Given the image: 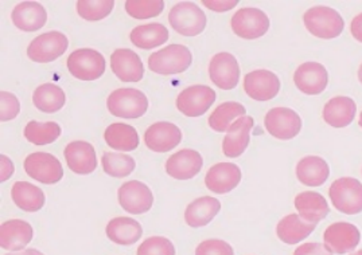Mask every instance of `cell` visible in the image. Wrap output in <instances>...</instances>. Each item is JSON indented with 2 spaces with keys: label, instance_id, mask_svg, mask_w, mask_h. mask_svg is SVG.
Instances as JSON below:
<instances>
[{
  "label": "cell",
  "instance_id": "cell-41",
  "mask_svg": "<svg viewBox=\"0 0 362 255\" xmlns=\"http://www.w3.org/2000/svg\"><path fill=\"white\" fill-rule=\"evenodd\" d=\"M21 112V104L19 99L15 97L14 94L8 92L0 93V120L11 121Z\"/></svg>",
  "mask_w": 362,
  "mask_h": 255
},
{
  "label": "cell",
  "instance_id": "cell-11",
  "mask_svg": "<svg viewBox=\"0 0 362 255\" xmlns=\"http://www.w3.org/2000/svg\"><path fill=\"white\" fill-rule=\"evenodd\" d=\"M265 129L271 136L279 140H291L302 129L299 114L290 108H274L265 114Z\"/></svg>",
  "mask_w": 362,
  "mask_h": 255
},
{
  "label": "cell",
  "instance_id": "cell-4",
  "mask_svg": "<svg viewBox=\"0 0 362 255\" xmlns=\"http://www.w3.org/2000/svg\"><path fill=\"white\" fill-rule=\"evenodd\" d=\"M168 22L183 37H197L206 27V15L194 3L182 1L171 8Z\"/></svg>",
  "mask_w": 362,
  "mask_h": 255
},
{
  "label": "cell",
  "instance_id": "cell-8",
  "mask_svg": "<svg viewBox=\"0 0 362 255\" xmlns=\"http://www.w3.org/2000/svg\"><path fill=\"white\" fill-rule=\"evenodd\" d=\"M69 41L59 31H50L37 37L28 47V56L38 63L53 62L64 56L68 50Z\"/></svg>",
  "mask_w": 362,
  "mask_h": 255
},
{
  "label": "cell",
  "instance_id": "cell-44",
  "mask_svg": "<svg viewBox=\"0 0 362 255\" xmlns=\"http://www.w3.org/2000/svg\"><path fill=\"white\" fill-rule=\"evenodd\" d=\"M204 6H206L211 11H216V13H225V11H229L232 8H235L237 6V0H228V1H214V0H204L202 1Z\"/></svg>",
  "mask_w": 362,
  "mask_h": 255
},
{
  "label": "cell",
  "instance_id": "cell-26",
  "mask_svg": "<svg viewBox=\"0 0 362 255\" xmlns=\"http://www.w3.org/2000/svg\"><path fill=\"white\" fill-rule=\"evenodd\" d=\"M295 209L299 211L302 219L314 225L325 219L330 211L326 199L314 191H306L299 194L295 198Z\"/></svg>",
  "mask_w": 362,
  "mask_h": 255
},
{
  "label": "cell",
  "instance_id": "cell-32",
  "mask_svg": "<svg viewBox=\"0 0 362 255\" xmlns=\"http://www.w3.org/2000/svg\"><path fill=\"white\" fill-rule=\"evenodd\" d=\"M104 140L108 147L122 152H131L139 147V136L136 129L122 123H116L107 128Z\"/></svg>",
  "mask_w": 362,
  "mask_h": 255
},
{
  "label": "cell",
  "instance_id": "cell-49",
  "mask_svg": "<svg viewBox=\"0 0 362 255\" xmlns=\"http://www.w3.org/2000/svg\"><path fill=\"white\" fill-rule=\"evenodd\" d=\"M350 255H362V250H358V251H356V253H353V254Z\"/></svg>",
  "mask_w": 362,
  "mask_h": 255
},
{
  "label": "cell",
  "instance_id": "cell-24",
  "mask_svg": "<svg viewBox=\"0 0 362 255\" xmlns=\"http://www.w3.org/2000/svg\"><path fill=\"white\" fill-rule=\"evenodd\" d=\"M16 29L33 32L42 29L47 22V13L42 4L37 1L19 3L11 14Z\"/></svg>",
  "mask_w": 362,
  "mask_h": 255
},
{
  "label": "cell",
  "instance_id": "cell-6",
  "mask_svg": "<svg viewBox=\"0 0 362 255\" xmlns=\"http://www.w3.org/2000/svg\"><path fill=\"white\" fill-rule=\"evenodd\" d=\"M68 69L77 80L95 81L105 71V59L96 50L80 49L68 58Z\"/></svg>",
  "mask_w": 362,
  "mask_h": 255
},
{
  "label": "cell",
  "instance_id": "cell-3",
  "mask_svg": "<svg viewBox=\"0 0 362 255\" xmlns=\"http://www.w3.org/2000/svg\"><path fill=\"white\" fill-rule=\"evenodd\" d=\"M107 106L108 111L116 117L139 118L148 109V99L138 89H117L110 94Z\"/></svg>",
  "mask_w": 362,
  "mask_h": 255
},
{
  "label": "cell",
  "instance_id": "cell-47",
  "mask_svg": "<svg viewBox=\"0 0 362 255\" xmlns=\"http://www.w3.org/2000/svg\"><path fill=\"white\" fill-rule=\"evenodd\" d=\"M6 255H43L41 251L35 250V249H28L25 251H21V253H14V254H6Z\"/></svg>",
  "mask_w": 362,
  "mask_h": 255
},
{
  "label": "cell",
  "instance_id": "cell-35",
  "mask_svg": "<svg viewBox=\"0 0 362 255\" xmlns=\"http://www.w3.org/2000/svg\"><path fill=\"white\" fill-rule=\"evenodd\" d=\"M247 113L245 108L238 102H223L213 113L210 114L209 125L216 132H228V129L233 124L235 118L244 117Z\"/></svg>",
  "mask_w": 362,
  "mask_h": 255
},
{
  "label": "cell",
  "instance_id": "cell-5",
  "mask_svg": "<svg viewBox=\"0 0 362 255\" xmlns=\"http://www.w3.org/2000/svg\"><path fill=\"white\" fill-rule=\"evenodd\" d=\"M332 203L339 213L356 215L362 211V185L353 178L335 180L329 189Z\"/></svg>",
  "mask_w": 362,
  "mask_h": 255
},
{
  "label": "cell",
  "instance_id": "cell-34",
  "mask_svg": "<svg viewBox=\"0 0 362 255\" xmlns=\"http://www.w3.org/2000/svg\"><path fill=\"white\" fill-rule=\"evenodd\" d=\"M33 102L38 111L43 113H57L66 102L64 90L56 84H43L35 89L33 94Z\"/></svg>",
  "mask_w": 362,
  "mask_h": 255
},
{
  "label": "cell",
  "instance_id": "cell-50",
  "mask_svg": "<svg viewBox=\"0 0 362 255\" xmlns=\"http://www.w3.org/2000/svg\"><path fill=\"white\" fill-rule=\"evenodd\" d=\"M360 127L362 128V112L361 114H360Z\"/></svg>",
  "mask_w": 362,
  "mask_h": 255
},
{
  "label": "cell",
  "instance_id": "cell-31",
  "mask_svg": "<svg viewBox=\"0 0 362 255\" xmlns=\"http://www.w3.org/2000/svg\"><path fill=\"white\" fill-rule=\"evenodd\" d=\"M11 198L16 207L26 213L40 211L46 200L42 189L28 182H16L11 189Z\"/></svg>",
  "mask_w": 362,
  "mask_h": 255
},
{
  "label": "cell",
  "instance_id": "cell-20",
  "mask_svg": "<svg viewBox=\"0 0 362 255\" xmlns=\"http://www.w3.org/2000/svg\"><path fill=\"white\" fill-rule=\"evenodd\" d=\"M202 156L193 149H182L166 161V172L177 180H190L202 170Z\"/></svg>",
  "mask_w": 362,
  "mask_h": 255
},
{
  "label": "cell",
  "instance_id": "cell-9",
  "mask_svg": "<svg viewBox=\"0 0 362 255\" xmlns=\"http://www.w3.org/2000/svg\"><path fill=\"white\" fill-rule=\"evenodd\" d=\"M23 167L31 179L42 185H56L64 178V168L59 160L46 152L28 155Z\"/></svg>",
  "mask_w": 362,
  "mask_h": 255
},
{
  "label": "cell",
  "instance_id": "cell-13",
  "mask_svg": "<svg viewBox=\"0 0 362 255\" xmlns=\"http://www.w3.org/2000/svg\"><path fill=\"white\" fill-rule=\"evenodd\" d=\"M119 203L124 211L134 215L147 213L153 204V195L151 189L138 180L127 182L119 188L117 192Z\"/></svg>",
  "mask_w": 362,
  "mask_h": 255
},
{
  "label": "cell",
  "instance_id": "cell-15",
  "mask_svg": "<svg viewBox=\"0 0 362 255\" xmlns=\"http://www.w3.org/2000/svg\"><path fill=\"white\" fill-rule=\"evenodd\" d=\"M211 82L223 90H232L240 81V66L236 58L229 53H218L209 63Z\"/></svg>",
  "mask_w": 362,
  "mask_h": 255
},
{
  "label": "cell",
  "instance_id": "cell-45",
  "mask_svg": "<svg viewBox=\"0 0 362 255\" xmlns=\"http://www.w3.org/2000/svg\"><path fill=\"white\" fill-rule=\"evenodd\" d=\"M0 160H1V176H0V180H1V182H6V180H8L10 176L13 175L14 166H13L11 160H10L8 157L4 156V155L0 156Z\"/></svg>",
  "mask_w": 362,
  "mask_h": 255
},
{
  "label": "cell",
  "instance_id": "cell-42",
  "mask_svg": "<svg viewBox=\"0 0 362 255\" xmlns=\"http://www.w3.org/2000/svg\"><path fill=\"white\" fill-rule=\"evenodd\" d=\"M195 255H235L229 243L221 240H209L198 244Z\"/></svg>",
  "mask_w": 362,
  "mask_h": 255
},
{
  "label": "cell",
  "instance_id": "cell-16",
  "mask_svg": "<svg viewBox=\"0 0 362 255\" xmlns=\"http://www.w3.org/2000/svg\"><path fill=\"white\" fill-rule=\"evenodd\" d=\"M244 90L255 101H269L278 96L280 81L272 71H251L244 77Z\"/></svg>",
  "mask_w": 362,
  "mask_h": 255
},
{
  "label": "cell",
  "instance_id": "cell-1",
  "mask_svg": "<svg viewBox=\"0 0 362 255\" xmlns=\"http://www.w3.org/2000/svg\"><path fill=\"white\" fill-rule=\"evenodd\" d=\"M305 26L310 34L320 39H334L339 37L345 27V22L334 8L317 6L307 10L303 15Z\"/></svg>",
  "mask_w": 362,
  "mask_h": 255
},
{
  "label": "cell",
  "instance_id": "cell-12",
  "mask_svg": "<svg viewBox=\"0 0 362 255\" xmlns=\"http://www.w3.org/2000/svg\"><path fill=\"white\" fill-rule=\"evenodd\" d=\"M216 101V92L206 85H194L182 90L177 99V108L187 117L206 113Z\"/></svg>",
  "mask_w": 362,
  "mask_h": 255
},
{
  "label": "cell",
  "instance_id": "cell-33",
  "mask_svg": "<svg viewBox=\"0 0 362 255\" xmlns=\"http://www.w3.org/2000/svg\"><path fill=\"white\" fill-rule=\"evenodd\" d=\"M131 42L143 50H153L168 42V30L160 23H148L131 31Z\"/></svg>",
  "mask_w": 362,
  "mask_h": 255
},
{
  "label": "cell",
  "instance_id": "cell-29",
  "mask_svg": "<svg viewBox=\"0 0 362 255\" xmlns=\"http://www.w3.org/2000/svg\"><path fill=\"white\" fill-rule=\"evenodd\" d=\"M315 230L314 223H308L300 215L290 213L284 216L276 227V235L279 240L287 244H296L306 240L307 237Z\"/></svg>",
  "mask_w": 362,
  "mask_h": 255
},
{
  "label": "cell",
  "instance_id": "cell-36",
  "mask_svg": "<svg viewBox=\"0 0 362 255\" xmlns=\"http://www.w3.org/2000/svg\"><path fill=\"white\" fill-rule=\"evenodd\" d=\"M61 127L54 123H38L30 121L25 128V137L34 145H47L58 140L61 136Z\"/></svg>",
  "mask_w": 362,
  "mask_h": 255
},
{
  "label": "cell",
  "instance_id": "cell-39",
  "mask_svg": "<svg viewBox=\"0 0 362 255\" xmlns=\"http://www.w3.org/2000/svg\"><path fill=\"white\" fill-rule=\"evenodd\" d=\"M165 8L162 0H128L126 1L127 14L135 19H150L160 14Z\"/></svg>",
  "mask_w": 362,
  "mask_h": 255
},
{
  "label": "cell",
  "instance_id": "cell-46",
  "mask_svg": "<svg viewBox=\"0 0 362 255\" xmlns=\"http://www.w3.org/2000/svg\"><path fill=\"white\" fill-rule=\"evenodd\" d=\"M350 32L356 41L362 43V13L353 18L350 23Z\"/></svg>",
  "mask_w": 362,
  "mask_h": 255
},
{
  "label": "cell",
  "instance_id": "cell-37",
  "mask_svg": "<svg viewBox=\"0 0 362 255\" xmlns=\"http://www.w3.org/2000/svg\"><path fill=\"white\" fill-rule=\"evenodd\" d=\"M103 170L112 178H127L129 176L136 167L134 157L124 154H113L105 152L101 158Z\"/></svg>",
  "mask_w": 362,
  "mask_h": 255
},
{
  "label": "cell",
  "instance_id": "cell-40",
  "mask_svg": "<svg viewBox=\"0 0 362 255\" xmlns=\"http://www.w3.org/2000/svg\"><path fill=\"white\" fill-rule=\"evenodd\" d=\"M136 254L175 255V247L173 242L165 237H151L140 244Z\"/></svg>",
  "mask_w": 362,
  "mask_h": 255
},
{
  "label": "cell",
  "instance_id": "cell-27",
  "mask_svg": "<svg viewBox=\"0 0 362 255\" xmlns=\"http://www.w3.org/2000/svg\"><path fill=\"white\" fill-rule=\"evenodd\" d=\"M221 211L220 200L210 197L195 199L185 211V220L190 227L206 226L214 219V216Z\"/></svg>",
  "mask_w": 362,
  "mask_h": 255
},
{
  "label": "cell",
  "instance_id": "cell-43",
  "mask_svg": "<svg viewBox=\"0 0 362 255\" xmlns=\"http://www.w3.org/2000/svg\"><path fill=\"white\" fill-rule=\"evenodd\" d=\"M293 255H333L330 251L326 250L325 244L317 243V242H308L299 246Z\"/></svg>",
  "mask_w": 362,
  "mask_h": 255
},
{
  "label": "cell",
  "instance_id": "cell-28",
  "mask_svg": "<svg viewBox=\"0 0 362 255\" xmlns=\"http://www.w3.org/2000/svg\"><path fill=\"white\" fill-rule=\"evenodd\" d=\"M329 164L318 156L303 157L296 166V178L307 187H320L329 179Z\"/></svg>",
  "mask_w": 362,
  "mask_h": 255
},
{
  "label": "cell",
  "instance_id": "cell-30",
  "mask_svg": "<svg viewBox=\"0 0 362 255\" xmlns=\"http://www.w3.org/2000/svg\"><path fill=\"white\" fill-rule=\"evenodd\" d=\"M105 232L113 243L129 246L139 241L143 235V228L135 219L119 216L108 223Z\"/></svg>",
  "mask_w": 362,
  "mask_h": 255
},
{
  "label": "cell",
  "instance_id": "cell-22",
  "mask_svg": "<svg viewBox=\"0 0 362 255\" xmlns=\"http://www.w3.org/2000/svg\"><path fill=\"white\" fill-rule=\"evenodd\" d=\"M65 158L70 170L78 175H89L98 167L96 152L92 144L86 142H73L65 148Z\"/></svg>",
  "mask_w": 362,
  "mask_h": 255
},
{
  "label": "cell",
  "instance_id": "cell-38",
  "mask_svg": "<svg viewBox=\"0 0 362 255\" xmlns=\"http://www.w3.org/2000/svg\"><path fill=\"white\" fill-rule=\"evenodd\" d=\"M115 7L113 0H80L77 13L85 20H101L111 14Z\"/></svg>",
  "mask_w": 362,
  "mask_h": 255
},
{
  "label": "cell",
  "instance_id": "cell-25",
  "mask_svg": "<svg viewBox=\"0 0 362 255\" xmlns=\"http://www.w3.org/2000/svg\"><path fill=\"white\" fill-rule=\"evenodd\" d=\"M357 105L350 97L338 96L327 101L323 108V120L333 128L350 125L356 117Z\"/></svg>",
  "mask_w": 362,
  "mask_h": 255
},
{
  "label": "cell",
  "instance_id": "cell-21",
  "mask_svg": "<svg viewBox=\"0 0 362 255\" xmlns=\"http://www.w3.org/2000/svg\"><path fill=\"white\" fill-rule=\"evenodd\" d=\"M241 182V170L232 163H218L213 166L206 176L205 185L211 192L223 195L235 189Z\"/></svg>",
  "mask_w": 362,
  "mask_h": 255
},
{
  "label": "cell",
  "instance_id": "cell-14",
  "mask_svg": "<svg viewBox=\"0 0 362 255\" xmlns=\"http://www.w3.org/2000/svg\"><path fill=\"white\" fill-rule=\"evenodd\" d=\"M293 82L307 96H318L327 87L329 73L318 62H306L295 71Z\"/></svg>",
  "mask_w": 362,
  "mask_h": 255
},
{
  "label": "cell",
  "instance_id": "cell-48",
  "mask_svg": "<svg viewBox=\"0 0 362 255\" xmlns=\"http://www.w3.org/2000/svg\"><path fill=\"white\" fill-rule=\"evenodd\" d=\"M358 80H360V82L362 84V63L361 66H360V70H358Z\"/></svg>",
  "mask_w": 362,
  "mask_h": 255
},
{
  "label": "cell",
  "instance_id": "cell-17",
  "mask_svg": "<svg viewBox=\"0 0 362 255\" xmlns=\"http://www.w3.org/2000/svg\"><path fill=\"white\" fill-rule=\"evenodd\" d=\"M182 132L180 128L171 123H155L144 133V142L148 149L153 152L165 154L180 145Z\"/></svg>",
  "mask_w": 362,
  "mask_h": 255
},
{
  "label": "cell",
  "instance_id": "cell-19",
  "mask_svg": "<svg viewBox=\"0 0 362 255\" xmlns=\"http://www.w3.org/2000/svg\"><path fill=\"white\" fill-rule=\"evenodd\" d=\"M111 68L123 82H139L144 75V66L139 56L128 49H117L111 56Z\"/></svg>",
  "mask_w": 362,
  "mask_h": 255
},
{
  "label": "cell",
  "instance_id": "cell-10",
  "mask_svg": "<svg viewBox=\"0 0 362 255\" xmlns=\"http://www.w3.org/2000/svg\"><path fill=\"white\" fill-rule=\"evenodd\" d=\"M323 241L326 250L332 254H346L358 246L361 241V232L351 223L337 222L326 228Z\"/></svg>",
  "mask_w": 362,
  "mask_h": 255
},
{
  "label": "cell",
  "instance_id": "cell-2",
  "mask_svg": "<svg viewBox=\"0 0 362 255\" xmlns=\"http://www.w3.org/2000/svg\"><path fill=\"white\" fill-rule=\"evenodd\" d=\"M192 61L193 56L186 46L170 44L150 56L148 68L156 74L173 75L187 70L192 65Z\"/></svg>",
  "mask_w": 362,
  "mask_h": 255
},
{
  "label": "cell",
  "instance_id": "cell-23",
  "mask_svg": "<svg viewBox=\"0 0 362 255\" xmlns=\"http://www.w3.org/2000/svg\"><path fill=\"white\" fill-rule=\"evenodd\" d=\"M33 227L30 223L13 219L7 220L0 226V246L8 251L23 250L33 240Z\"/></svg>",
  "mask_w": 362,
  "mask_h": 255
},
{
  "label": "cell",
  "instance_id": "cell-18",
  "mask_svg": "<svg viewBox=\"0 0 362 255\" xmlns=\"http://www.w3.org/2000/svg\"><path fill=\"white\" fill-rule=\"evenodd\" d=\"M255 125L253 118L250 116H244L236 120L228 129L226 136L223 137V155L230 158L241 156L251 140V129Z\"/></svg>",
  "mask_w": 362,
  "mask_h": 255
},
{
  "label": "cell",
  "instance_id": "cell-7",
  "mask_svg": "<svg viewBox=\"0 0 362 255\" xmlns=\"http://www.w3.org/2000/svg\"><path fill=\"white\" fill-rule=\"evenodd\" d=\"M230 26L237 37L243 39H257L267 34L269 19L264 11L255 7H245L232 16Z\"/></svg>",
  "mask_w": 362,
  "mask_h": 255
}]
</instances>
